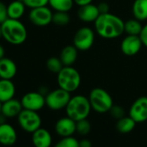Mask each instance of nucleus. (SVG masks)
Masks as SVG:
<instances>
[{
	"label": "nucleus",
	"instance_id": "obj_1",
	"mask_svg": "<svg viewBox=\"0 0 147 147\" xmlns=\"http://www.w3.org/2000/svg\"><path fill=\"white\" fill-rule=\"evenodd\" d=\"M94 24L96 33L105 39H115L125 33V22L110 12L100 14Z\"/></svg>",
	"mask_w": 147,
	"mask_h": 147
},
{
	"label": "nucleus",
	"instance_id": "obj_2",
	"mask_svg": "<svg viewBox=\"0 0 147 147\" xmlns=\"http://www.w3.org/2000/svg\"><path fill=\"white\" fill-rule=\"evenodd\" d=\"M3 38L11 45H21L28 37L26 26L18 19L8 18L2 24Z\"/></svg>",
	"mask_w": 147,
	"mask_h": 147
},
{
	"label": "nucleus",
	"instance_id": "obj_3",
	"mask_svg": "<svg viewBox=\"0 0 147 147\" xmlns=\"http://www.w3.org/2000/svg\"><path fill=\"white\" fill-rule=\"evenodd\" d=\"M65 109L67 117L71 118L75 121H78L88 119L92 107L88 97L78 94L71 97Z\"/></svg>",
	"mask_w": 147,
	"mask_h": 147
},
{
	"label": "nucleus",
	"instance_id": "obj_4",
	"mask_svg": "<svg viewBox=\"0 0 147 147\" xmlns=\"http://www.w3.org/2000/svg\"><path fill=\"white\" fill-rule=\"evenodd\" d=\"M81 75L73 66H64L57 74V83L59 88L73 93L76 91L81 85Z\"/></svg>",
	"mask_w": 147,
	"mask_h": 147
},
{
	"label": "nucleus",
	"instance_id": "obj_5",
	"mask_svg": "<svg viewBox=\"0 0 147 147\" xmlns=\"http://www.w3.org/2000/svg\"><path fill=\"white\" fill-rule=\"evenodd\" d=\"M88 100L94 111L99 113H105L110 111L113 106V100L110 94L101 88H95L89 93Z\"/></svg>",
	"mask_w": 147,
	"mask_h": 147
},
{
	"label": "nucleus",
	"instance_id": "obj_6",
	"mask_svg": "<svg viewBox=\"0 0 147 147\" xmlns=\"http://www.w3.org/2000/svg\"><path fill=\"white\" fill-rule=\"evenodd\" d=\"M71 97L70 93L61 88L54 89L45 95L46 106L53 111L61 110L66 108Z\"/></svg>",
	"mask_w": 147,
	"mask_h": 147
},
{
	"label": "nucleus",
	"instance_id": "obj_7",
	"mask_svg": "<svg viewBox=\"0 0 147 147\" xmlns=\"http://www.w3.org/2000/svg\"><path fill=\"white\" fill-rule=\"evenodd\" d=\"M17 118L19 126L26 132L33 133L37 129L42 127L41 116L36 111L23 109Z\"/></svg>",
	"mask_w": 147,
	"mask_h": 147
},
{
	"label": "nucleus",
	"instance_id": "obj_8",
	"mask_svg": "<svg viewBox=\"0 0 147 147\" xmlns=\"http://www.w3.org/2000/svg\"><path fill=\"white\" fill-rule=\"evenodd\" d=\"M94 31L88 26L80 28L74 36L73 45L79 51H87L90 49L94 42Z\"/></svg>",
	"mask_w": 147,
	"mask_h": 147
},
{
	"label": "nucleus",
	"instance_id": "obj_9",
	"mask_svg": "<svg viewBox=\"0 0 147 147\" xmlns=\"http://www.w3.org/2000/svg\"><path fill=\"white\" fill-rule=\"evenodd\" d=\"M53 12L52 10L47 6L30 9L29 13L30 22L38 27H44L52 23Z\"/></svg>",
	"mask_w": 147,
	"mask_h": 147
},
{
	"label": "nucleus",
	"instance_id": "obj_10",
	"mask_svg": "<svg viewBox=\"0 0 147 147\" xmlns=\"http://www.w3.org/2000/svg\"><path fill=\"white\" fill-rule=\"evenodd\" d=\"M24 109L38 112L46 106L45 95L41 92H29L20 100Z\"/></svg>",
	"mask_w": 147,
	"mask_h": 147
},
{
	"label": "nucleus",
	"instance_id": "obj_11",
	"mask_svg": "<svg viewBox=\"0 0 147 147\" xmlns=\"http://www.w3.org/2000/svg\"><path fill=\"white\" fill-rule=\"evenodd\" d=\"M129 116L136 123H143L147 120V96H141L131 104Z\"/></svg>",
	"mask_w": 147,
	"mask_h": 147
},
{
	"label": "nucleus",
	"instance_id": "obj_12",
	"mask_svg": "<svg viewBox=\"0 0 147 147\" xmlns=\"http://www.w3.org/2000/svg\"><path fill=\"white\" fill-rule=\"evenodd\" d=\"M142 46L143 43L139 36L127 35L121 42L120 49L125 55L133 56L140 51Z\"/></svg>",
	"mask_w": 147,
	"mask_h": 147
},
{
	"label": "nucleus",
	"instance_id": "obj_13",
	"mask_svg": "<svg viewBox=\"0 0 147 147\" xmlns=\"http://www.w3.org/2000/svg\"><path fill=\"white\" fill-rule=\"evenodd\" d=\"M55 132L61 138L72 136L76 132V121L69 117H63L58 119L55 125Z\"/></svg>",
	"mask_w": 147,
	"mask_h": 147
},
{
	"label": "nucleus",
	"instance_id": "obj_14",
	"mask_svg": "<svg viewBox=\"0 0 147 147\" xmlns=\"http://www.w3.org/2000/svg\"><path fill=\"white\" fill-rule=\"evenodd\" d=\"M18 140V133L13 125L9 123L0 124V144L11 146Z\"/></svg>",
	"mask_w": 147,
	"mask_h": 147
},
{
	"label": "nucleus",
	"instance_id": "obj_15",
	"mask_svg": "<svg viewBox=\"0 0 147 147\" xmlns=\"http://www.w3.org/2000/svg\"><path fill=\"white\" fill-rule=\"evenodd\" d=\"M77 15L79 19L84 23H94L100 14L98 6L90 3L79 6Z\"/></svg>",
	"mask_w": 147,
	"mask_h": 147
},
{
	"label": "nucleus",
	"instance_id": "obj_16",
	"mask_svg": "<svg viewBox=\"0 0 147 147\" xmlns=\"http://www.w3.org/2000/svg\"><path fill=\"white\" fill-rule=\"evenodd\" d=\"M23 109L24 107L21 100L13 98L2 103L1 113L6 119H12L18 117L19 113L23 111Z\"/></svg>",
	"mask_w": 147,
	"mask_h": 147
},
{
	"label": "nucleus",
	"instance_id": "obj_17",
	"mask_svg": "<svg viewBox=\"0 0 147 147\" xmlns=\"http://www.w3.org/2000/svg\"><path fill=\"white\" fill-rule=\"evenodd\" d=\"M18 73V66L16 62L8 57L0 60V79L12 80Z\"/></svg>",
	"mask_w": 147,
	"mask_h": 147
},
{
	"label": "nucleus",
	"instance_id": "obj_18",
	"mask_svg": "<svg viewBox=\"0 0 147 147\" xmlns=\"http://www.w3.org/2000/svg\"><path fill=\"white\" fill-rule=\"evenodd\" d=\"M31 141L35 147H50L52 144V136L47 129L40 127L32 133Z\"/></svg>",
	"mask_w": 147,
	"mask_h": 147
},
{
	"label": "nucleus",
	"instance_id": "obj_19",
	"mask_svg": "<svg viewBox=\"0 0 147 147\" xmlns=\"http://www.w3.org/2000/svg\"><path fill=\"white\" fill-rule=\"evenodd\" d=\"M16 94V87L12 80L0 79V101L2 103L13 99Z\"/></svg>",
	"mask_w": 147,
	"mask_h": 147
},
{
	"label": "nucleus",
	"instance_id": "obj_20",
	"mask_svg": "<svg viewBox=\"0 0 147 147\" xmlns=\"http://www.w3.org/2000/svg\"><path fill=\"white\" fill-rule=\"evenodd\" d=\"M78 49L74 45L64 47L60 53V59L64 66H73L78 57Z\"/></svg>",
	"mask_w": 147,
	"mask_h": 147
},
{
	"label": "nucleus",
	"instance_id": "obj_21",
	"mask_svg": "<svg viewBox=\"0 0 147 147\" xmlns=\"http://www.w3.org/2000/svg\"><path fill=\"white\" fill-rule=\"evenodd\" d=\"M26 6L21 0H14L7 5L8 18L11 19L20 20L26 11Z\"/></svg>",
	"mask_w": 147,
	"mask_h": 147
},
{
	"label": "nucleus",
	"instance_id": "obj_22",
	"mask_svg": "<svg viewBox=\"0 0 147 147\" xmlns=\"http://www.w3.org/2000/svg\"><path fill=\"white\" fill-rule=\"evenodd\" d=\"M131 11L134 18L140 22L147 20V0H135Z\"/></svg>",
	"mask_w": 147,
	"mask_h": 147
},
{
	"label": "nucleus",
	"instance_id": "obj_23",
	"mask_svg": "<svg viewBox=\"0 0 147 147\" xmlns=\"http://www.w3.org/2000/svg\"><path fill=\"white\" fill-rule=\"evenodd\" d=\"M136 124L137 123L135 122V120L129 115L125 116L117 120L116 129L120 133H129L135 128Z\"/></svg>",
	"mask_w": 147,
	"mask_h": 147
},
{
	"label": "nucleus",
	"instance_id": "obj_24",
	"mask_svg": "<svg viewBox=\"0 0 147 147\" xmlns=\"http://www.w3.org/2000/svg\"><path fill=\"white\" fill-rule=\"evenodd\" d=\"M74 0H49V7L55 11L68 12L74 6Z\"/></svg>",
	"mask_w": 147,
	"mask_h": 147
},
{
	"label": "nucleus",
	"instance_id": "obj_25",
	"mask_svg": "<svg viewBox=\"0 0 147 147\" xmlns=\"http://www.w3.org/2000/svg\"><path fill=\"white\" fill-rule=\"evenodd\" d=\"M143 25L140 21L136 18L129 19L125 22V33L130 36H139L142 30Z\"/></svg>",
	"mask_w": 147,
	"mask_h": 147
},
{
	"label": "nucleus",
	"instance_id": "obj_26",
	"mask_svg": "<svg viewBox=\"0 0 147 147\" xmlns=\"http://www.w3.org/2000/svg\"><path fill=\"white\" fill-rule=\"evenodd\" d=\"M70 16L68 12L65 11H55L53 13L52 23L58 26H65L70 23Z\"/></svg>",
	"mask_w": 147,
	"mask_h": 147
},
{
	"label": "nucleus",
	"instance_id": "obj_27",
	"mask_svg": "<svg viewBox=\"0 0 147 147\" xmlns=\"http://www.w3.org/2000/svg\"><path fill=\"white\" fill-rule=\"evenodd\" d=\"M46 67L48 68V70L53 74H57L62 69V67H64L63 63L61 62L60 57H50L47 60L46 62Z\"/></svg>",
	"mask_w": 147,
	"mask_h": 147
},
{
	"label": "nucleus",
	"instance_id": "obj_28",
	"mask_svg": "<svg viewBox=\"0 0 147 147\" xmlns=\"http://www.w3.org/2000/svg\"><path fill=\"white\" fill-rule=\"evenodd\" d=\"M91 123L89 122V120H88V119L76 121V132H78L82 136H86L89 134V132L91 131Z\"/></svg>",
	"mask_w": 147,
	"mask_h": 147
},
{
	"label": "nucleus",
	"instance_id": "obj_29",
	"mask_svg": "<svg viewBox=\"0 0 147 147\" xmlns=\"http://www.w3.org/2000/svg\"><path fill=\"white\" fill-rule=\"evenodd\" d=\"M55 147H79V140L72 136L64 137L55 144Z\"/></svg>",
	"mask_w": 147,
	"mask_h": 147
},
{
	"label": "nucleus",
	"instance_id": "obj_30",
	"mask_svg": "<svg viewBox=\"0 0 147 147\" xmlns=\"http://www.w3.org/2000/svg\"><path fill=\"white\" fill-rule=\"evenodd\" d=\"M24 2L25 6L30 9L47 6L49 5V0H21Z\"/></svg>",
	"mask_w": 147,
	"mask_h": 147
},
{
	"label": "nucleus",
	"instance_id": "obj_31",
	"mask_svg": "<svg viewBox=\"0 0 147 147\" xmlns=\"http://www.w3.org/2000/svg\"><path fill=\"white\" fill-rule=\"evenodd\" d=\"M111 116L114 119H116L117 120L125 117V110L122 107L120 106H117V105H113L112 107V108L109 111Z\"/></svg>",
	"mask_w": 147,
	"mask_h": 147
},
{
	"label": "nucleus",
	"instance_id": "obj_32",
	"mask_svg": "<svg viewBox=\"0 0 147 147\" xmlns=\"http://www.w3.org/2000/svg\"><path fill=\"white\" fill-rule=\"evenodd\" d=\"M8 11H7V5L0 1V24H2L5 21L8 19Z\"/></svg>",
	"mask_w": 147,
	"mask_h": 147
},
{
	"label": "nucleus",
	"instance_id": "obj_33",
	"mask_svg": "<svg viewBox=\"0 0 147 147\" xmlns=\"http://www.w3.org/2000/svg\"><path fill=\"white\" fill-rule=\"evenodd\" d=\"M139 37L142 41L143 46L147 48V24L143 26L142 30L139 34Z\"/></svg>",
	"mask_w": 147,
	"mask_h": 147
},
{
	"label": "nucleus",
	"instance_id": "obj_34",
	"mask_svg": "<svg viewBox=\"0 0 147 147\" xmlns=\"http://www.w3.org/2000/svg\"><path fill=\"white\" fill-rule=\"evenodd\" d=\"M97 6H98L100 14H105V13L109 12V5L107 2H101Z\"/></svg>",
	"mask_w": 147,
	"mask_h": 147
},
{
	"label": "nucleus",
	"instance_id": "obj_35",
	"mask_svg": "<svg viewBox=\"0 0 147 147\" xmlns=\"http://www.w3.org/2000/svg\"><path fill=\"white\" fill-rule=\"evenodd\" d=\"M79 147H92V142L88 138H82L79 141Z\"/></svg>",
	"mask_w": 147,
	"mask_h": 147
},
{
	"label": "nucleus",
	"instance_id": "obj_36",
	"mask_svg": "<svg viewBox=\"0 0 147 147\" xmlns=\"http://www.w3.org/2000/svg\"><path fill=\"white\" fill-rule=\"evenodd\" d=\"M92 1H93V0H74L75 4L77 5L78 6H82V5H84L90 4V3H92Z\"/></svg>",
	"mask_w": 147,
	"mask_h": 147
},
{
	"label": "nucleus",
	"instance_id": "obj_37",
	"mask_svg": "<svg viewBox=\"0 0 147 147\" xmlns=\"http://www.w3.org/2000/svg\"><path fill=\"white\" fill-rule=\"evenodd\" d=\"M5 48L3 47L2 44H0V60H1L2 58L5 57Z\"/></svg>",
	"mask_w": 147,
	"mask_h": 147
},
{
	"label": "nucleus",
	"instance_id": "obj_38",
	"mask_svg": "<svg viewBox=\"0 0 147 147\" xmlns=\"http://www.w3.org/2000/svg\"><path fill=\"white\" fill-rule=\"evenodd\" d=\"M3 38V34H2V26L0 24V39Z\"/></svg>",
	"mask_w": 147,
	"mask_h": 147
},
{
	"label": "nucleus",
	"instance_id": "obj_39",
	"mask_svg": "<svg viewBox=\"0 0 147 147\" xmlns=\"http://www.w3.org/2000/svg\"><path fill=\"white\" fill-rule=\"evenodd\" d=\"M1 107H2V102L0 101V113H1Z\"/></svg>",
	"mask_w": 147,
	"mask_h": 147
}]
</instances>
